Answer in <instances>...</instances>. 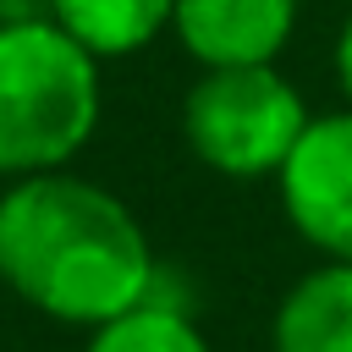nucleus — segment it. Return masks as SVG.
I'll list each match as a JSON object with an SVG mask.
<instances>
[{"label": "nucleus", "instance_id": "f257e3e1", "mask_svg": "<svg viewBox=\"0 0 352 352\" xmlns=\"http://www.w3.org/2000/svg\"><path fill=\"white\" fill-rule=\"evenodd\" d=\"M160 280L143 220L110 187L66 170L0 187V286L33 314L99 330L138 308Z\"/></svg>", "mask_w": 352, "mask_h": 352}, {"label": "nucleus", "instance_id": "f03ea898", "mask_svg": "<svg viewBox=\"0 0 352 352\" xmlns=\"http://www.w3.org/2000/svg\"><path fill=\"white\" fill-rule=\"evenodd\" d=\"M104 60L60 22L0 28V182L66 170L99 132Z\"/></svg>", "mask_w": 352, "mask_h": 352}, {"label": "nucleus", "instance_id": "7ed1b4c3", "mask_svg": "<svg viewBox=\"0 0 352 352\" xmlns=\"http://www.w3.org/2000/svg\"><path fill=\"white\" fill-rule=\"evenodd\" d=\"M314 110L302 88L275 66H204L182 94V143L198 165L231 182L280 176L286 154L308 132Z\"/></svg>", "mask_w": 352, "mask_h": 352}, {"label": "nucleus", "instance_id": "20e7f679", "mask_svg": "<svg viewBox=\"0 0 352 352\" xmlns=\"http://www.w3.org/2000/svg\"><path fill=\"white\" fill-rule=\"evenodd\" d=\"M275 187L286 226L319 258L352 264V104L308 121Z\"/></svg>", "mask_w": 352, "mask_h": 352}, {"label": "nucleus", "instance_id": "39448f33", "mask_svg": "<svg viewBox=\"0 0 352 352\" xmlns=\"http://www.w3.org/2000/svg\"><path fill=\"white\" fill-rule=\"evenodd\" d=\"M302 0H176L170 33L198 66H264L297 33Z\"/></svg>", "mask_w": 352, "mask_h": 352}, {"label": "nucleus", "instance_id": "423d86ee", "mask_svg": "<svg viewBox=\"0 0 352 352\" xmlns=\"http://www.w3.org/2000/svg\"><path fill=\"white\" fill-rule=\"evenodd\" d=\"M270 352H352V264L319 258L286 286L270 319Z\"/></svg>", "mask_w": 352, "mask_h": 352}, {"label": "nucleus", "instance_id": "0eeeda50", "mask_svg": "<svg viewBox=\"0 0 352 352\" xmlns=\"http://www.w3.org/2000/svg\"><path fill=\"white\" fill-rule=\"evenodd\" d=\"M170 6L176 0H55V22L94 60H126L170 33Z\"/></svg>", "mask_w": 352, "mask_h": 352}, {"label": "nucleus", "instance_id": "6e6552de", "mask_svg": "<svg viewBox=\"0 0 352 352\" xmlns=\"http://www.w3.org/2000/svg\"><path fill=\"white\" fill-rule=\"evenodd\" d=\"M82 352H209V341H204L198 319L182 302H170L160 292V280H154V292L138 308H126V314L104 319L99 330H88V346Z\"/></svg>", "mask_w": 352, "mask_h": 352}, {"label": "nucleus", "instance_id": "1a4fd4ad", "mask_svg": "<svg viewBox=\"0 0 352 352\" xmlns=\"http://www.w3.org/2000/svg\"><path fill=\"white\" fill-rule=\"evenodd\" d=\"M16 22H55V0H0V28Z\"/></svg>", "mask_w": 352, "mask_h": 352}, {"label": "nucleus", "instance_id": "9d476101", "mask_svg": "<svg viewBox=\"0 0 352 352\" xmlns=\"http://www.w3.org/2000/svg\"><path fill=\"white\" fill-rule=\"evenodd\" d=\"M336 82H341V99L352 104V11L341 22V33H336Z\"/></svg>", "mask_w": 352, "mask_h": 352}]
</instances>
